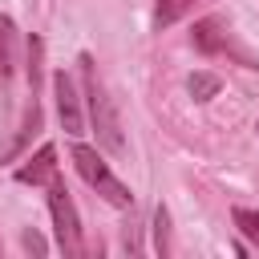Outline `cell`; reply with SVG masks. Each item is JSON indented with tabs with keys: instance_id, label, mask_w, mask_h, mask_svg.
<instances>
[{
	"instance_id": "cell-5",
	"label": "cell",
	"mask_w": 259,
	"mask_h": 259,
	"mask_svg": "<svg viewBox=\"0 0 259 259\" xmlns=\"http://www.w3.org/2000/svg\"><path fill=\"white\" fill-rule=\"evenodd\" d=\"M190 45H194L198 53H206V57L227 53V49H231V40H227V20H223V16H202V20L190 28Z\"/></svg>"
},
{
	"instance_id": "cell-6",
	"label": "cell",
	"mask_w": 259,
	"mask_h": 259,
	"mask_svg": "<svg viewBox=\"0 0 259 259\" xmlns=\"http://www.w3.org/2000/svg\"><path fill=\"white\" fill-rule=\"evenodd\" d=\"M57 178V150L45 142L24 166H16V182H24V186H40V182H53Z\"/></svg>"
},
{
	"instance_id": "cell-2",
	"label": "cell",
	"mask_w": 259,
	"mask_h": 259,
	"mask_svg": "<svg viewBox=\"0 0 259 259\" xmlns=\"http://www.w3.org/2000/svg\"><path fill=\"white\" fill-rule=\"evenodd\" d=\"M73 166H77V174H81V178H85L109 206H117V210H134V190L105 166V158H101L93 146H81V142H77V146H73Z\"/></svg>"
},
{
	"instance_id": "cell-1",
	"label": "cell",
	"mask_w": 259,
	"mask_h": 259,
	"mask_svg": "<svg viewBox=\"0 0 259 259\" xmlns=\"http://www.w3.org/2000/svg\"><path fill=\"white\" fill-rule=\"evenodd\" d=\"M77 69H81L85 117H89V125H93V134H97V146H101L105 154L121 158V154H125L121 117H117V109H113V101H109V93H105V85H101V77H97V69H93V57L81 53V57H77Z\"/></svg>"
},
{
	"instance_id": "cell-8",
	"label": "cell",
	"mask_w": 259,
	"mask_h": 259,
	"mask_svg": "<svg viewBox=\"0 0 259 259\" xmlns=\"http://www.w3.org/2000/svg\"><path fill=\"white\" fill-rule=\"evenodd\" d=\"M40 130V97L36 93H28V105H24V117H20V130H16V138H12V146L8 150H0V162H8V158H16L24 146H28V138Z\"/></svg>"
},
{
	"instance_id": "cell-11",
	"label": "cell",
	"mask_w": 259,
	"mask_h": 259,
	"mask_svg": "<svg viewBox=\"0 0 259 259\" xmlns=\"http://www.w3.org/2000/svg\"><path fill=\"white\" fill-rule=\"evenodd\" d=\"M40 77H45V40L28 36V89L40 97Z\"/></svg>"
},
{
	"instance_id": "cell-13",
	"label": "cell",
	"mask_w": 259,
	"mask_h": 259,
	"mask_svg": "<svg viewBox=\"0 0 259 259\" xmlns=\"http://www.w3.org/2000/svg\"><path fill=\"white\" fill-rule=\"evenodd\" d=\"M235 227L243 231V235H251L255 243H259V210H247V206H235Z\"/></svg>"
},
{
	"instance_id": "cell-12",
	"label": "cell",
	"mask_w": 259,
	"mask_h": 259,
	"mask_svg": "<svg viewBox=\"0 0 259 259\" xmlns=\"http://www.w3.org/2000/svg\"><path fill=\"white\" fill-rule=\"evenodd\" d=\"M154 251H158L162 259L170 255V210H166L162 202L154 206Z\"/></svg>"
},
{
	"instance_id": "cell-14",
	"label": "cell",
	"mask_w": 259,
	"mask_h": 259,
	"mask_svg": "<svg viewBox=\"0 0 259 259\" xmlns=\"http://www.w3.org/2000/svg\"><path fill=\"white\" fill-rule=\"evenodd\" d=\"M20 247H24L28 255H45V251H49V243H45L36 231H24V235H20Z\"/></svg>"
},
{
	"instance_id": "cell-10",
	"label": "cell",
	"mask_w": 259,
	"mask_h": 259,
	"mask_svg": "<svg viewBox=\"0 0 259 259\" xmlns=\"http://www.w3.org/2000/svg\"><path fill=\"white\" fill-rule=\"evenodd\" d=\"M190 8H194V0H158V4H154V28H158V32L170 28V24L182 20Z\"/></svg>"
},
{
	"instance_id": "cell-4",
	"label": "cell",
	"mask_w": 259,
	"mask_h": 259,
	"mask_svg": "<svg viewBox=\"0 0 259 259\" xmlns=\"http://www.w3.org/2000/svg\"><path fill=\"white\" fill-rule=\"evenodd\" d=\"M53 97H57L61 130H65L69 138H81V134H85V125H89V117H85V93L77 89L73 73H65V69H57V73H53Z\"/></svg>"
},
{
	"instance_id": "cell-3",
	"label": "cell",
	"mask_w": 259,
	"mask_h": 259,
	"mask_svg": "<svg viewBox=\"0 0 259 259\" xmlns=\"http://www.w3.org/2000/svg\"><path fill=\"white\" fill-rule=\"evenodd\" d=\"M49 214H53V231H57V247L77 259L85 251V239H81V219H77V206H73V194L65 186V178L57 174L49 182Z\"/></svg>"
},
{
	"instance_id": "cell-7",
	"label": "cell",
	"mask_w": 259,
	"mask_h": 259,
	"mask_svg": "<svg viewBox=\"0 0 259 259\" xmlns=\"http://www.w3.org/2000/svg\"><path fill=\"white\" fill-rule=\"evenodd\" d=\"M12 73H16V24L12 16H0V97L8 93Z\"/></svg>"
},
{
	"instance_id": "cell-9",
	"label": "cell",
	"mask_w": 259,
	"mask_h": 259,
	"mask_svg": "<svg viewBox=\"0 0 259 259\" xmlns=\"http://www.w3.org/2000/svg\"><path fill=\"white\" fill-rule=\"evenodd\" d=\"M219 89H223V81H219L214 73H206V69H194V73L186 77V93H190L194 101H210V97H219Z\"/></svg>"
}]
</instances>
